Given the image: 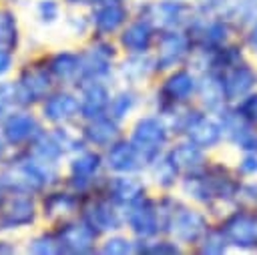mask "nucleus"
I'll list each match as a JSON object with an SVG mask.
<instances>
[{
	"instance_id": "1",
	"label": "nucleus",
	"mask_w": 257,
	"mask_h": 255,
	"mask_svg": "<svg viewBox=\"0 0 257 255\" xmlns=\"http://www.w3.org/2000/svg\"><path fill=\"white\" fill-rule=\"evenodd\" d=\"M241 179L231 163L211 159L201 171L183 175V189L197 205L209 211L217 221L237 205Z\"/></svg>"
},
{
	"instance_id": "2",
	"label": "nucleus",
	"mask_w": 257,
	"mask_h": 255,
	"mask_svg": "<svg viewBox=\"0 0 257 255\" xmlns=\"http://www.w3.org/2000/svg\"><path fill=\"white\" fill-rule=\"evenodd\" d=\"M233 253H257V211L235 205L217 219Z\"/></svg>"
},
{
	"instance_id": "3",
	"label": "nucleus",
	"mask_w": 257,
	"mask_h": 255,
	"mask_svg": "<svg viewBox=\"0 0 257 255\" xmlns=\"http://www.w3.org/2000/svg\"><path fill=\"white\" fill-rule=\"evenodd\" d=\"M183 135L209 153L225 147V137H223V126L219 116L199 108L197 104L183 126Z\"/></svg>"
},
{
	"instance_id": "4",
	"label": "nucleus",
	"mask_w": 257,
	"mask_h": 255,
	"mask_svg": "<svg viewBox=\"0 0 257 255\" xmlns=\"http://www.w3.org/2000/svg\"><path fill=\"white\" fill-rule=\"evenodd\" d=\"M225 147H229L235 153L241 151H257V126L249 122L233 104L225 106L219 114Z\"/></svg>"
},
{
	"instance_id": "5",
	"label": "nucleus",
	"mask_w": 257,
	"mask_h": 255,
	"mask_svg": "<svg viewBox=\"0 0 257 255\" xmlns=\"http://www.w3.org/2000/svg\"><path fill=\"white\" fill-rule=\"evenodd\" d=\"M217 74L221 78L229 104L239 102L243 96H247L249 92L257 88V60L255 58H247L237 64H231Z\"/></svg>"
},
{
	"instance_id": "6",
	"label": "nucleus",
	"mask_w": 257,
	"mask_h": 255,
	"mask_svg": "<svg viewBox=\"0 0 257 255\" xmlns=\"http://www.w3.org/2000/svg\"><path fill=\"white\" fill-rule=\"evenodd\" d=\"M213 221L215 219L209 215L207 209H203V207L201 209L199 207H191V209L175 211V217L171 221V227H173L171 231H173V235H177V239L183 245L195 247Z\"/></svg>"
},
{
	"instance_id": "7",
	"label": "nucleus",
	"mask_w": 257,
	"mask_h": 255,
	"mask_svg": "<svg viewBox=\"0 0 257 255\" xmlns=\"http://www.w3.org/2000/svg\"><path fill=\"white\" fill-rule=\"evenodd\" d=\"M193 50L195 46L189 32L167 30L157 48V64H161L163 68H175L179 62H185L187 58H191Z\"/></svg>"
},
{
	"instance_id": "8",
	"label": "nucleus",
	"mask_w": 257,
	"mask_h": 255,
	"mask_svg": "<svg viewBox=\"0 0 257 255\" xmlns=\"http://www.w3.org/2000/svg\"><path fill=\"white\" fill-rule=\"evenodd\" d=\"M197 84H199V72H195L193 68H175L163 84L165 94H167L165 100L173 106L195 102Z\"/></svg>"
},
{
	"instance_id": "9",
	"label": "nucleus",
	"mask_w": 257,
	"mask_h": 255,
	"mask_svg": "<svg viewBox=\"0 0 257 255\" xmlns=\"http://www.w3.org/2000/svg\"><path fill=\"white\" fill-rule=\"evenodd\" d=\"M195 104L207 112L219 114L225 106H229L221 78L217 72H201L199 74V84H197V94H195Z\"/></svg>"
},
{
	"instance_id": "10",
	"label": "nucleus",
	"mask_w": 257,
	"mask_h": 255,
	"mask_svg": "<svg viewBox=\"0 0 257 255\" xmlns=\"http://www.w3.org/2000/svg\"><path fill=\"white\" fill-rule=\"evenodd\" d=\"M211 6L215 12L225 16L241 34V30L257 16V2L255 0H201Z\"/></svg>"
},
{
	"instance_id": "11",
	"label": "nucleus",
	"mask_w": 257,
	"mask_h": 255,
	"mask_svg": "<svg viewBox=\"0 0 257 255\" xmlns=\"http://www.w3.org/2000/svg\"><path fill=\"white\" fill-rule=\"evenodd\" d=\"M171 157L173 161L177 163V167L181 169L183 175H189V173H197L201 171L209 161H211V155L209 151H205L203 147L195 145L191 139H181L173 151H171Z\"/></svg>"
},
{
	"instance_id": "12",
	"label": "nucleus",
	"mask_w": 257,
	"mask_h": 255,
	"mask_svg": "<svg viewBox=\"0 0 257 255\" xmlns=\"http://www.w3.org/2000/svg\"><path fill=\"white\" fill-rule=\"evenodd\" d=\"M195 251L205 253V255H227V253H233L231 243H229L227 235L223 233V229H221V225L217 221H213L209 225V229L203 233V237L195 245Z\"/></svg>"
},
{
	"instance_id": "13",
	"label": "nucleus",
	"mask_w": 257,
	"mask_h": 255,
	"mask_svg": "<svg viewBox=\"0 0 257 255\" xmlns=\"http://www.w3.org/2000/svg\"><path fill=\"white\" fill-rule=\"evenodd\" d=\"M137 141L141 145H147L149 149H161L159 145L167 141V126L157 118H147L143 120L141 131L137 133Z\"/></svg>"
},
{
	"instance_id": "14",
	"label": "nucleus",
	"mask_w": 257,
	"mask_h": 255,
	"mask_svg": "<svg viewBox=\"0 0 257 255\" xmlns=\"http://www.w3.org/2000/svg\"><path fill=\"white\" fill-rule=\"evenodd\" d=\"M231 165H233V171L237 173V177L241 181L257 179V151L235 153V159H233Z\"/></svg>"
},
{
	"instance_id": "15",
	"label": "nucleus",
	"mask_w": 257,
	"mask_h": 255,
	"mask_svg": "<svg viewBox=\"0 0 257 255\" xmlns=\"http://www.w3.org/2000/svg\"><path fill=\"white\" fill-rule=\"evenodd\" d=\"M237 205H243V207H249V209L257 211V179L241 181L239 195H237Z\"/></svg>"
},
{
	"instance_id": "16",
	"label": "nucleus",
	"mask_w": 257,
	"mask_h": 255,
	"mask_svg": "<svg viewBox=\"0 0 257 255\" xmlns=\"http://www.w3.org/2000/svg\"><path fill=\"white\" fill-rule=\"evenodd\" d=\"M249 122H253L257 126V88L253 92H249L247 96H243L239 102L233 104Z\"/></svg>"
},
{
	"instance_id": "17",
	"label": "nucleus",
	"mask_w": 257,
	"mask_h": 255,
	"mask_svg": "<svg viewBox=\"0 0 257 255\" xmlns=\"http://www.w3.org/2000/svg\"><path fill=\"white\" fill-rule=\"evenodd\" d=\"M239 40L243 42V46L247 48V52L257 60V16L241 30Z\"/></svg>"
},
{
	"instance_id": "18",
	"label": "nucleus",
	"mask_w": 257,
	"mask_h": 255,
	"mask_svg": "<svg viewBox=\"0 0 257 255\" xmlns=\"http://www.w3.org/2000/svg\"><path fill=\"white\" fill-rule=\"evenodd\" d=\"M255 2H257V0H255Z\"/></svg>"
}]
</instances>
